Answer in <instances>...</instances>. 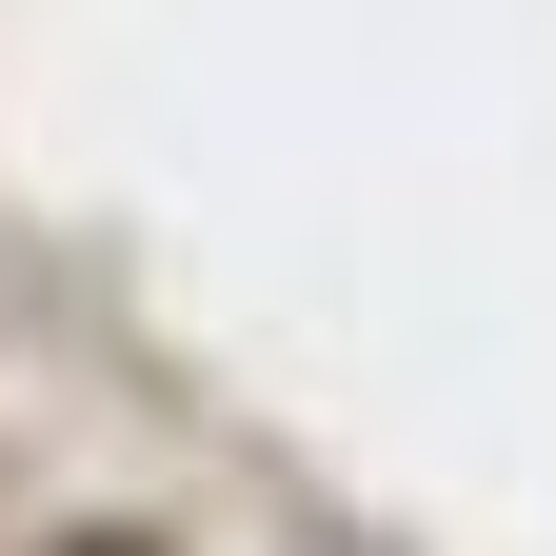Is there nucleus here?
<instances>
[{"mask_svg": "<svg viewBox=\"0 0 556 556\" xmlns=\"http://www.w3.org/2000/svg\"><path fill=\"white\" fill-rule=\"evenodd\" d=\"M60 556H160V536H119V517H100V536H60Z\"/></svg>", "mask_w": 556, "mask_h": 556, "instance_id": "nucleus-1", "label": "nucleus"}]
</instances>
